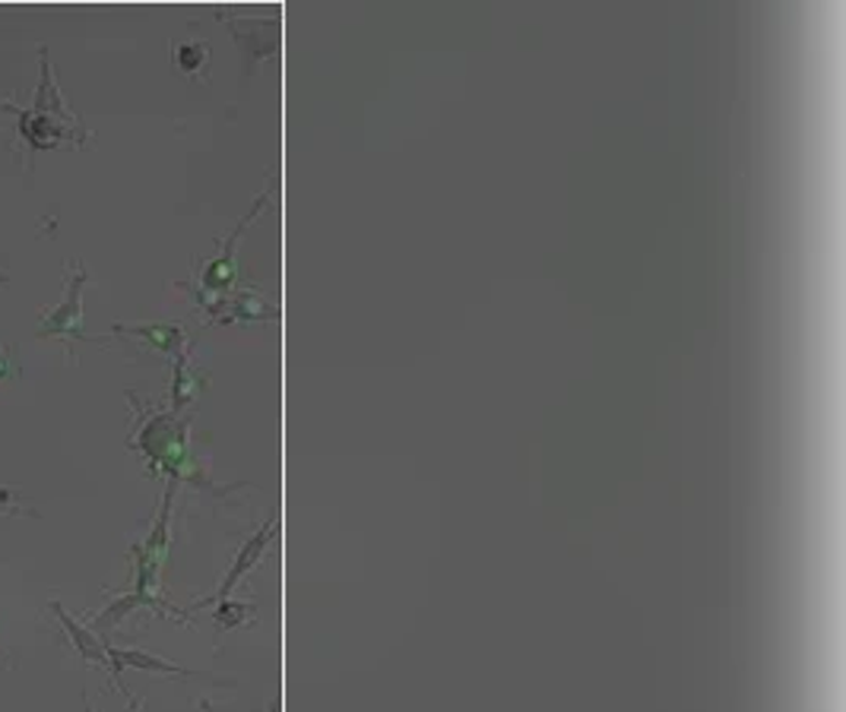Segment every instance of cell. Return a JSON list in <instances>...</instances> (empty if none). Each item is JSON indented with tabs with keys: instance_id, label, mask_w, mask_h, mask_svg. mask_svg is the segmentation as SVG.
I'll use <instances>...</instances> for the list:
<instances>
[{
	"instance_id": "cell-4",
	"label": "cell",
	"mask_w": 846,
	"mask_h": 712,
	"mask_svg": "<svg viewBox=\"0 0 846 712\" xmlns=\"http://www.w3.org/2000/svg\"><path fill=\"white\" fill-rule=\"evenodd\" d=\"M197 387H200V377H194L184 362H178V374H174V406L191 402L194 393H197Z\"/></svg>"
},
{
	"instance_id": "cell-6",
	"label": "cell",
	"mask_w": 846,
	"mask_h": 712,
	"mask_svg": "<svg viewBox=\"0 0 846 712\" xmlns=\"http://www.w3.org/2000/svg\"><path fill=\"white\" fill-rule=\"evenodd\" d=\"M89 712H93V710H89Z\"/></svg>"
},
{
	"instance_id": "cell-2",
	"label": "cell",
	"mask_w": 846,
	"mask_h": 712,
	"mask_svg": "<svg viewBox=\"0 0 846 712\" xmlns=\"http://www.w3.org/2000/svg\"><path fill=\"white\" fill-rule=\"evenodd\" d=\"M216 605V612L213 617L219 621V627L223 630H235V627H245L248 621H254V605L250 602H232V598H223V602H213Z\"/></svg>"
},
{
	"instance_id": "cell-5",
	"label": "cell",
	"mask_w": 846,
	"mask_h": 712,
	"mask_svg": "<svg viewBox=\"0 0 846 712\" xmlns=\"http://www.w3.org/2000/svg\"><path fill=\"white\" fill-rule=\"evenodd\" d=\"M267 712H282V703H279V697H276L274 703H270V710Z\"/></svg>"
},
{
	"instance_id": "cell-3",
	"label": "cell",
	"mask_w": 846,
	"mask_h": 712,
	"mask_svg": "<svg viewBox=\"0 0 846 712\" xmlns=\"http://www.w3.org/2000/svg\"><path fill=\"white\" fill-rule=\"evenodd\" d=\"M210 61V48L206 42H184V45H174V64L184 71L188 76H200L203 67Z\"/></svg>"
},
{
	"instance_id": "cell-1",
	"label": "cell",
	"mask_w": 846,
	"mask_h": 712,
	"mask_svg": "<svg viewBox=\"0 0 846 712\" xmlns=\"http://www.w3.org/2000/svg\"><path fill=\"white\" fill-rule=\"evenodd\" d=\"M276 529H279V516H270L267 522H260V526H257V532H254V536L238 548V554H235V561H232V567H228V573L223 576L219 590L213 592L210 598H203L200 605H213V602L232 598V592L238 590V583L248 576L254 567L264 561V554H267L270 541L276 539Z\"/></svg>"
}]
</instances>
